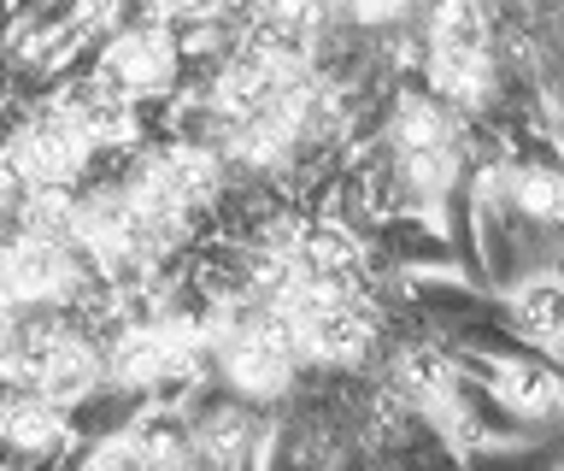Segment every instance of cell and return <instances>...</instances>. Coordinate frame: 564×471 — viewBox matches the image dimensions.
<instances>
[{
    "label": "cell",
    "instance_id": "cell-4",
    "mask_svg": "<svg viewBox=\"0 0 564 471\" xmlns=\"http://www.w3.org/2000/svg\"><path fill=\"white\" fill-rule=\"evenodd\" d=\"M59 113L77 125V136L95 153L100 148H130L135 130H141V100H130L106 72H88V77L70 83L59 95Z\"/></svg>",
    "mask_w": 564,
    "mask_h": 471
},
{
    "label": "cell",
    "instance_id": "cell-5",
    "mask_svg": "<svg viewBox=\"0 0 564 471\" xmlns=\"http://www.w3.org/2000/svg\"><path fill=\"white\" fill-rule=\"evenodd\" d=\"M70 442V407L30 389H12L0 400V448L12 460H53Z\"/></svg>",
    "mask_w": 564,
    "mask_h": 471
},
{
    "label": "cell",
    "instance_id": "cell-1",
    "mask_svg": "<svg viewBox=\"0 0 564 471\" xmlns=\"http://www.w3.org/2000/svg\"><path fill=\"white\" fill-rule=\"evenodd\" d=\"M7 165L24 195H35V189H77V178L88 171V160H95V148L77 136V125L53 107V113H35L24 130H12L7 142Z\"/></svg>",
    "mask_w": 564,
    "mask_h": 471
},
{
    "label": "cell",
    "instance_id": "cell-9",
    "mask_svg": "<svg viewBox=\"0 0 564 471\" xmlns=\"http://www.w3.org/2000/svg\"><path fill=\"white\" fill-rule=\"evenodd\" d=\"M511 201H518L529 218L558 224L564 218V178L546 165H523V171H511Z\"/></svg>",
    "mask_w": 564,
    "mask_h": 471
},
{
    "label": "cell",
    "instance_id": "cell-3",
    "mask_svg": "<svg viewBox=\"0 0 564 471\" xmlns=\"http://www.w3.org/2000/svg\"><path fill=\"white\" fill-rule=\"evenodd\" d=\"M100 72L112 77L130 100L171 95V89H176V72H183V47H176V30H171V24H159V19L123 24L118 36L106 42Z\"/></svg>",
    "mask_w": 564,
    "mask_h": 471
},
{
    "label": "cell",
    "instance_id": "cell-6",
    "mask_svg": "<svg viewBox=\"0 0 564 471\" xmlns=\"http://www.w3.org/2000/svg\"><path fill=\"white\" fill-rule=\"evenodd\" d=\"M488 389L500 395L506 413H518V418H546L558 407V377L546 372V365H529V360L488 365Z\"/></svg>",
    "mask_w": 564,
    "mask_h": 471
},
{
    "label": "cell",
    "instance_id": "cell-8",
    "mask_svg": "<svg viewBox=\"0 0 564 471\" xmlns=\"http://www.w3.org/2000/svg\"><path fill=\"white\" fill-rule=\"evenodd\" d=\"M394 142H400V160L405 153H430V148H453V125L435 100H405L400 118H394Z\"/></svg>",
    "mask_w": 564,
    "mask_h": 471
},
{
    "label": "cell",
    "instance_id": "cell-7",
    "mask_svg": "<svg viewBox=\"0 0 564 471\" xmlns=\"http://www.w3.org/2000/svg\"><path fill=\"white\" fill-rule=\"evenodd\" d=\"M511 312H518V324H523L529 342L558 347V342H564V277H558V271L529 277V283L511 295Z\"/></svg>",
    "mask_w": 564,
    "mask_h": 471
},
{
    "label": "cell",
    "instance_id": "cell-10",
    "mask_svg": "<svg viewBox=\"0 0 564 471\" xmlns=\"http://www.w3.org/2000/svg\"><path fill=\"white\" fill-rule=\"evenodd\" d=\"M341 12H347V19H359V24H388V19H400V12H405V0H341Z\"/></svg>",
    "mask_w": 564,
    "mask_h": 471
},
{
    "label": "cell",
    "instance_id": "cell-2",
    "mask_svg": "<svg viewBox=\"0 0 564 471\" xmlns=\"http://www.w3.org/2000/svg\"><path fill=\"white\" fill-rule=\"evenodd\" d=\"M188 436H194V465L200 471H264L271 465V425H264V413H253V400H218V407L194 413Z\"/></svg>",
    "mask_w": 564,
    "mask_h": 471
}]
</instances>
